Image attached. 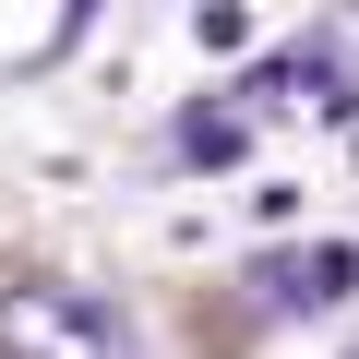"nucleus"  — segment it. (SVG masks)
Here are the masks:
<instances>
[{
    "mask_svg": "<svg viewBox=\"0 0 359 359\" xmlns=\"http://www.w3.org/2000/svg\"><path fill=\"white\" fill-rule=\"evenodd\" d=\"M0 359H132V323L60 276H25L0 287Z\"/></svg>",
    "mask_w": 359,
    "mask_h": 359,
    "instance_id": "1",
    "label": "nucleus"
},
{
    "mask_svg": "<svg viewBox=\"0 0 359 359\" xmlns=\"http://www.w3.org/2000/svg\"><path fill=\"white\" fill-rule=\"evenodd\" d=\"M252 108H311V120H347L359 108V72H335L323 48H276V60H252V84H240Z\"/></svg>",
    "mask_w": 359,
    "mask_h": 359,
    "instance_id": "2",
    "label": "nucleus"
},
{
    "mask_svg": "<svg viewBox=\"0 0 359 359\" xmlns=\"http://www.w3.org/2000/svg\"><path fill=\"white\" fill-rule=\"evenodd\" d=\"M347 287H359V252H347V240H311V252L264 264V299H276V311H335Z\"/></svg>",
    "mask_w": 359,
    "mask_h": 359,
    "instance_id": "3",
    "label": "nucleus"
},
{
    "mask_svg": "<svg viewBox=\"0 0 359 359\" xmlns=\"http://www.w3.org/2000/svg\"><path fill=\"white\" fill-rule=\"evenodd\" d=\"M84 13H96V0H0V72L60 60V48L84 36Z\"/></svg>",
    "mask_w": 359,
    "mask_h": 359,
    "instance_id": "4",
    "label": "nucleus"
},
{
    "mask_svg": "<svg viewBox=\"0 0 359 359\" xmlns=\"http://www.w3.org/2000/svg\"><path fill=\"white\" fill-rule=\"evenodd\" d=\"M180 156L228 168V156H252V120H240V108H192V132H180Z\"/></svg>",
    "mask_w": 359,
    "mask_h": 359,
    "instance_id": "5",
    "label": "nucleus"
},
{
    "mask_svg": "<svg viewBox=\"0 0 359 359\" xmlns=\"http://www.w3.org/2000/svg\"><path fill=\"white\" fill-rule=\"evenodd\" d=\"M192 48L204 60H240L252 48V13H240V0H192Z\"/></svg>",
    "mask_w": 359,
    "mask_h": 359,
    "instance_id": "6",
    "label": "nucleus"
},
{
    "mask_svg": "<svg viewBox=\"0 0 359 359\" xmlns=\"http://www.w3.org/2000/svg\"><path fill=\"white\" fill-rule=\"evenodd\" d=\"M299 48H323V60H335V72H359V0H335V13H323V25H311V36H299Z\"/></svg>",
    "mask_w": 359,
    "mask_h": 359,
    "instance_id": "7",
    "label": "nucleus"
}]
</instances>
